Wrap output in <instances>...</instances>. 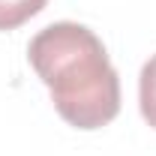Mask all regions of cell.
Instances as JSON below:
<instances>
[{"mask_svg":"<svg viewBox=\"0 0 156 156\" xmlns=\"http://www.w3.org/2000/svg\"><path fill=\"white\" fill-rule=\"evenodd\" d=\"M27 60L69 126L99 129L117 117L120 75L90 27L78 21H54L42 27L27 45Z\"/></svg>","mask_w":156,"mask_h":156,"instance_id":"6da1fadb","label":"cell"},{"mask_svg":"<svg viewBox=\"0 0 156 156\" xmlns=\"http://www.w3.org/2000/svg\"><path fill=\"white\" fill-rule=\"evenodd\" d=\"M138 105H141V117L156 129V54L141 66L138 75Z\"/></svg>","mask_w":156,"mask_h":156,"instance_id":"7a4b0ae2","label":"cell"},{"mask_svg":"<svg viewBox=\"0 0 156 156\" xmlns=\"http://www.w3.org/2000/svg\"><path fill=\"white\" fill-rule=\"evenodd\" d=\"M48 0H0V30H15L36 12L45 9Z\"/></svg>","mask_w":156,"mask_h":156,"instance_id":"3957f363","label":"cell"}]
</instances>
